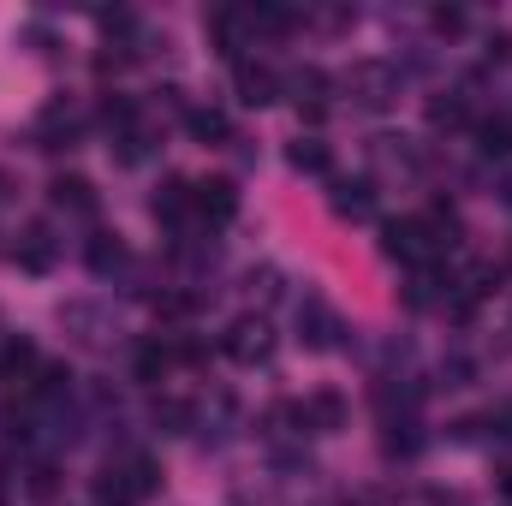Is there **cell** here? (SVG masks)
I'll return each instance as SVG.
<instances>
[{
    "label": "cell",
    "instance_id": "obj_3",
    "mask_svg": "<svg viewBox=\"0 0 512 506\" xmlns=\"http://www.w3.org/2000/svg\"><path fill=\"white\" fill-rule=\"evenodd\" d=\"M221 352H227L233 364H268V352H274V328H268L262 316H239V322L221 334Z\"/></svg>",
    "mask_w": 512,
    "mask_h": 506
},
{
    "label": "cell",
    "instance_id": "obj_22",
    "mask_svg": "<svg viewBox=\"0 0 512 506\" xmlns=\"http://www.w3.org/2000/svg\"><path fill=\"white\" fill-rule=\"evenodd\" d=\"M459 24H465V18H459L453 6H441V12H435V30H459Z\"/></svg>",
    "mask_w": 512,
    "mask_h": 506
},
{
    "label": "cell",
    "instance_id": "obj_6",
    "mask_svg": "<svg viewBox=\"0 0 512 506\" xmlns=\"http://www.w3.org/2000/svg\"><path fill=\"white\" fill-rule=\"evenodd\" d=\"M340 334H346V328H340V316H334L322 298H304V304H298V340H304L310 352H334Z\"/></svg>",
    "mask_w": 512,
    "mask_h": 506
},
{
    "label": "cell",
    "instance_id": "obj_11",
    "mask_svg": "<svg viewBox=\"0 0 512 506\" xmlns=\"http://www.w3.org/2000/svg\"><path fill=\"white\" fill-rule=\"evenodd\" d=\"M12 262H18L24 274H48V268H54V239H48V227H42V221L18 233V245H12Z\"/></svg>",
    "mask_w": 512,
    "mask_h": 506
},
{
    "label": "cell",
    "instance_id": "obj_8",
    "mask_svg": "<svg viewBox=\"0 0 512 506\" xmlns=\"http://www.w3.org/2000/svg\"><path fill=\"white\" fill-rule=\"evenodd\" d=\"M298 417H304L310 435H334V429H346V399H340L334 387H316V393L298 405Z\"/></svg>",
    "mask_w": 512,
    "mask_h": 506
},
{
    "label": "cell",
    "instance_id": "obj_2",
    "mask_svg": "<svg viewBox=\"0 0 512 506\" xmlns=\"http://www.w3.org/2000/svg\"><path fill=\"white\" fill-rule=\"evenodd\" d=\"M382 251L393 256V262H429L435 251H447V239L429 227V215H405V221H387L382 227Z\"/></svg>",
    "mask_w": 512,
    "mask_h": 506
},
{
    "label": "cell",
    "instance_id": "obj_9",
    "mask_svg": "<svg viewBox=\"0 0 512 506\" xmlns=\"http://www.w3.org/2000/svg\"><path fill=\"white\" fill-rule=\"evenodd\" d=\"M280 96V72L262 66V60H239V102L245 108H268Z\"/></svg>",
    "mask_w": 512,
    "mask_h": 506
},
{
    "label": "cell",
    "instance_id": "obj_5",
    "mask_svg": "<svg viewBox=\"0 0 512 506\" xmlns=\"http://www.w3.org/2000/svg\"><path fill=\"white\" fill-rule=\"evenodd\" d=\"M346 90H352V96H358L364 108H387V102L399 96V72H393L387 60H364V66H352Z\"/></svg>",
    "mask_w": 512,
    "mask_h": 506
},
{
    "label": "cell",
    "instance_id": "obj_20",
    "mask_svg": "<svg viewBox=\"0 0 512 506\" xmlns=\"http://www.w3.org/2000/svg\"><path fill=\"white\" fill-rule=\"evenodd\" d=\"M483 149L489 155H512V120H489L483 126Z\"/></svg>",
    "mask_w": 512,
    "mask_h": 506
},
{
    "label": "cell",
    "instance_id": "obj_14",
    "mask_svg": "<svg viewBox=\"0 0 512 506\" xmlns=\"http://www.w3.org/2000/svg\"><path fill=\"white\" fill-rule=\"evenodd\" d=\"M185 131H191L197 143H221L233 126H227V114H221V108H191V114H185Z\"/></svg>",
    "mask_w": 512,
    "mask_h": 506
},
{
    "label": "cell",
    "instance_id": "obj_16",
    "mask_svg": "<svg viewBox=\"0 0 512 506\" xmlns=\"http://www.w3.org/2000/svg\"><path fill=\"white\" fill-rule=\"evenodd\" d=\"M120 262H126V245H120V233H96V239H90V268H96V274H114Z\"/></svg>",
    "mask_w": 512,
    "mask_h": 506
},
{
    "label": "cell",
    "instance_id": "obj_19",
    "mask_svg": "<svg viewBox=\"0 0 512 506\" xmlns=\"http://www.w3.org/2000/svg\"><path fill=\"white\" fill-rule=\"evenodd\" d=\"M191 310H197L191 292H161V298H155V316H167V322H179V316H191Z\"/></svg>",
    "mask_w": 512,
    "mask_h": 506
},
{
    "label": "cell",
    "instance_id": "obj_23",
    "mask_svg": "<svg viewBox=\"0 0 512 506\" xmlns=\"http://www.w3.org/2000/svg\"><path fill=\"white\" fill-rule=\"evenodd\" d=\"M495 489H501V501L512 506V465H501V471H495Z\"/></svg>",
    "mask_w": 512,
    "mask_h": 506
},
{
    "label": "cell",
    "instance_id": "obj_21",
    "mask_svg": "<svg viewBox=\"0 0 512 506\" xmlns=\"http://www.w3.org/2000/svg\"><path fill=\"white\" fill-rule=\"evenodd\" d=\"M155 423H167V429H173V435H179V429H185V423H191V411H185V405H179V399H161V405H155Z\"/></svg>",
    "mask_w": 512,
    "mask_h": 506
},
{
    "label": "cell",
    "instance_id": "obj_4",
    "mask_svg": "<svg viewBox=\"0 0 512 506\" xmlns=\"http://www.w3.org/2000/svg\"><path fill=\"white\" fill-rule=\"evenodd\" d=\"M191 215L209 221V227H227V221L239 215V185H233V179H203V185H191Z\"/></svg>",
    "mask_w": 512,
    "mask_h": 506
},
{
    "label": "cell",
    "instance_id": "obj_24",
    "mask_svg": "<svg viewBox=\"0 0 512 506\" xmlns=\"http://www.w3.org/2000/svg\"><path fill=\"white\" fill-rule=\"evenodd\" d=\"M0 197H6V173H0Z\"/></svg>",
    "mask_w": 512,
    "mask_h": 506
},
{
    "label": "cell",
    "instance_id": "obj_17",
    "mask_svg": "<svg viewBox=\"0 0 512 506\" xmlns=\"http://www.w3.org/2000/svg\"><path fill=\"white\" fill-rule=\"evenodd\" d=\"M167 364H173V352H167L161 340L137 346V381H161V376H167Z\"/></svg>",
    "mask_w": 512,
    "mask_h": 506
},
{
    "label": "cell",
    "instance_id": "obj_18",
    "mask_svg": "<svg viewBox=\"0 0 512 506\" xmlns=\"http://www.w3.org/2000/svg\"><path fill=\"white\" fill-rule=\"evenodd\" d=\"M429 126L435 131H459L465 126V102H453V96H447V102H429Z\"/></svg>",
    "mask_w": 512,
    "mask_h": 506
},
{
    "label": "cell",
    "instance_id": "obj_1",
    "mask_svg": "<svg viewBox=\"0 0 512 506\" xmlns=\"http://www.w3.org/2000/svg\"><path fill=\"white\" fill-rule=\"evenodd\" d=\"M149 495H155V465H149L143 453L114 459V465L102 471V483H96V501L102 506H143Z\"/></svg>",
    "mask_w": 512,
    "mask_h": 506
},
{
    "label": "cell",
    "instance_id": "obj_7",
    "mask_svg": "<svg viewBox=\"0 0 512 506\" xmlns=\"http://www.w3.org/2000/svg\"><path fill=\"white\" fill-rule=\"evenodd\" d=\"M36 370H42V352H36V346H30L24 334H12V340L0 346V381H6L12 393H30Z\"/></svg>",
    "mask_w": 512,
    "mask_h": 506
},
{
    "label": "cell",
    "instance_id": "obj_12",
    "mask_svg": "<svg viewBox=\"0 0 512 506\" xmlns=\"http://www.w3.org/2000/svg\"><path fill=\"white\" fill-rule=\"evenodd\" d=\"M328 203H334V215H352V221H364V215L376 209V185H370V179H340Z\"/></svg>",
    "mask_w": 512,
    "mask_h": 506
},
{
    "label": "cell",
    "instance_id": "obj_10",
    "mask_svg": "<svg viewBox=\"0 0 512 506\" xmlns=\"http://www.w3.org/2000/svg\"><path fill=\"white\" fill-rule=\"evenodd\" d=\"M48 203L66 209V215H84V221H90V215H96V185L78 179V173H60V179L48 185Z\"/></svg>",
    "mask_w": 512,
    "mask_h": 506
},
{
    "label": "cell",
    "instance_id": "obj_15",
    "mask_svg": "<svg viewBox=\"0 0 512 506\" xmlns=\"http://www.w3.org/2000/svg\"><path fill=\"white\" fill-rule=\"evenodd\" d=\"M286 161H292L298 173H328V143H322V137H298V143L286 149Z\"/></svg>",
    "mask_w": 512,
    "mask_h": 506
},
{
    "label": "cell",
    "instance_id": "obj_13",
    "mask_svg": "<svg viewBox=\"0 0 512 506\" xmlns=\"http://www.w3.org/2000/svg\"><path fill=\"white\" fill-rule=\"evenodd\" d=\"M185 215H191V185L185 179H167L155 191V221H185Z\"/></svg>",
    "mask_w": 512,
    "mask_h": 506
}]
</instances>
